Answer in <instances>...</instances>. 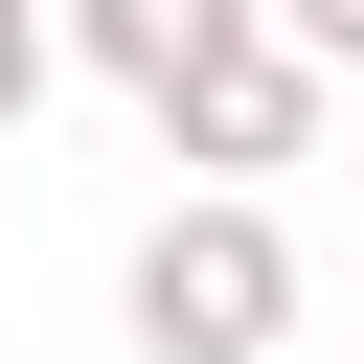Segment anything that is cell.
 Segmentation results:
<instances>
[{
	"mask_svg": "<svg viewBox=\"0 0 364 364\" xmlns=\"http://www.w3.org/2000/svg\"><path fill=\"white\" fill-rule=\"evenodd\" d=\"M136 318L159 341H273V228H159L136 250Z\"/></svg>",
	"mask_w": 364,
	"mask_h": 364,
	"instance_id": "6da1fadb",
	"label": "cell"
},
{
	"mask_svg": "<svg viewBox=\"0 0 364 364\" xmlns=\"http://www.w3.org/2000/svg\"><path fill=\"white\" fill-rule=\"evenodd\" d=\"M182 114H205V159H273V136H296V68H273V46H205Z\"/></svg>",
	"mask_w": 364,
	"mask_h": 364,
	"instance_id": "7a4b0ae2",
	"label": "cell"
},
{
	"mask_svg": "<svg viewBox=\"0 0 364 364\" xmlns=\"http://www.w3.org/2000/svg\"><path fill=\"white\" fill-rule=\"evenodd\" d=\"M205 46H228V0H114V68H159V91H182Z\"/></svg>",
	"mask_w": 364,
	"mask_h": 364,
	"instance_id": "3957f363",
	"label": "cell"
},
{
	"mask_svg": "<svg viewBox=\"0 0 364 364\" xmlns=\"http://www.w3.org/2000/svg\"><path fill=\"white\" fill-rule=\"evenodd\" d=\"M0 91H23V0H0Z\"/></svg>",
	"mask_w": 364,
	"mask_h": 364,
	"instance_id": "277c9868",
	"label": "cell"
},
{
	"mask_svg": "<svg viewBox=\"0 0 364 364\" xmlns=\"http://www.w3.org/2000/svg\"><path fill=\"white\" fill-rule=\"evenodd\" d=\"M318 46H364V0H318Z\"/></svg>",
	"mask_w": 364,
	"mask_h": 364,
	"instance_id": "5b68a950",
	"label": "cell"
}]
</instances>
